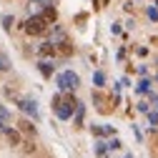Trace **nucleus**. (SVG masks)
I'll return each mask as SVG.
<instances>
[{"instance_id":"2","label":"nucleus","mask_w":158,"mask_h":158,"mask_svg":"<svg viewBox=\"0 0 158 158\" xmlns=\"http://www.w3.org/2000/svg\"><path fill=\"white\" fill-rule=\"evenodd\" d=\"M53 106H55V113L60 115V118H68L73 113V106L75 103H73V98H63L60 95V98H55V101H53Z\"/></svg>"},{"instance_id":"5","label":"nucleus","mask_w":158,"mask_h":158,"mask_svg":"<svg viewBox=\"0 0 158 158\" xmlns=\"http://www.w3.org/2000/svg\"><path fill=\"white\" fill-rule=\"evenodd\" d=\"M38 50H40L43 55H53V53H55V43H43Z\"/></svg>"},{"instance_id":"9","label":"nucleus","mask_w":158,"mask_h":158,"mask_svg":"<svg viewBox=\"0 0 158 158\" xmlns=\"http://www.w3.org/2000/svg\"><path fill=\"white\" fill-rule=\"evenodd\" d=\"M0 121H3V123H8V121H10V113H8L3 106H0Z\"/></svg>"},{"instance_id":"11","label":"nucleus","mask_w":158,"mask_h":158,"mask_svg":"<svg viewBox=\"0 0 158 158\" xmlns=\"http://www.w3.org/2000/svg\"><path fill=\"white\" fill-rule=\"evenodd\" d=\"M40 70H43L45 75H50V65H48V63H40Z\"/></svg>"},{"instance_id":"6","label":"nucleus","mask_w":158,"mask_h":158,"mask_svg":"<svg viewBox=\"0 0 158 158\" xmlns=\"http://www.w3.org/2000/svg\"><path fill=\"white\" fill-rule=\"evenodd\" d=\"M10 68V60H8V55L5 53H0V70H8Z\"/></svg>"},{"instance_id":"4","label":"nucleus","mask_w":158,"mask_h":158,"mask_svg":"<svg viewBox=\"0 0 158 158\" xmlns=\"http://www.w3.org/2000/svg\"><path fill=\"white\" fill-rule=\"evenodd\" d=\"M18 106H20V110H23V113H28V115L38 118V103H35V101H28V98H25V101H20Z\"/></svg>"},{"instance_id":"3","label":"nucleus","mask_w":158,"mask_h":158,"mask_svg":"<svg viewBox=\"0 0 158 158\" xmlns=\"http://www.w3.org/2000/svg\"><path fill=\"white\" fill-rule=\"evenodd\" d=\"M78 75L73 73V70H65V73H60V78H58V85H60L63 90H75L78 88Z\"/></svg>"},{"instance_id":"10","label":"nucleus","mask_w":158,"mask_h":158,"mask_svg":"<svg viewBox=\"0 0 158 158\" xmlns=\"http://www.w3.org/2000/svg\"><path fill=\"white\" fill-rule=\"evenodd\" d=\"M20 131H25V133H33V126H30L28 121H23V123H20Z\"/></svg>"},{"instance_id":"8","label":"nucleus","mask_w":158,"mask_h":158,"mask_svg":"<svg viewBox=\"0 0 158 158\" xmlns=\"http://www.w3.org/2000/svg\"><path fill=\"white\" fill-rule=\"evenodd\" d=\"M43 18H45L48 23H55V10H53V8H48V10L43 13Z\"/></svg>"},{"instance_id":"1","label":"nucleus","mask_w":158,"mask_h":158,"mask_svg":"<svg viewBox=\"0 0 158 158\" xmlns=\"http://www.w3.org/2000/svg\"><path fill=\"white\" fill-rule=\"evenodd\" d=\"M45 30H48V20L43 15H35L25 23V33H30V35H43Z\"/></svg>"},{"instance_id":"7","label":"nucleus","mask_w":158,"mask_h":158,"mask_svg":"<svg viewBox=\"0 0 158 158\" xmlns=\"http://www.w3.org/2000/svg\"><path fill=\"white\" fill-rule=\"evenodd\" d=\"M8 141H10L13 146H18V143H20V135H18L15 131H8Z\"/></svg>"}]
</instances>
